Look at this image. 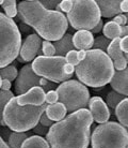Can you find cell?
I'll use <instances>...</instances> for the list:
<instances>
[{
	"instance_id": "1",
	"label": "cell",
	"mask_w": 128,
	"mask_h": 148,
	"mask_svg": "<svg viewBox=\"0 0 128 148\" xmlns=\"http://www.w3.org/2000/svg\"><path fill=\"white\" fill-rule=\"evenodd\" d=\"M91 112L87 108L68 114L49 128L45 138L50 148H88L91 142Z\"/></svg>"
},
{
	"instance_id": "2",
	"label": "cell",
	"mask_w": 128,
	"mask_h": 148,
	"mask_svg": "<svg viewBox=\"0 0 128 148\" xmlns=\"http://www.w3.org/2000/svg\"><path fill=\"white\" fill-rule=\"evenodd\" d=\"M17 16L46 41L56 42L66 34L68 21L62 12L45 9L39 0H26L17 5Z\"/></svg>"
},
{
	"instance_id": "3",
	"label": "cell",
	"mask_w": 128,
	"mask_h": 148,
	"mask_svg": "<svg viewBox=\"0 0 128 148\" xmlns=\"http://www.w3.org/2000/svg\"><path fill=\"white\" fill-rule=\"evenodd\" d=\"M114 73L113 61L106 52L99 49L87 51L85 58L79 62L75 70L78 81L92 88H99L110 84Z\"/></svg>"
},
{
	"instance_id": "4",
	"label": "cell",
	"mask_w": 128,
	"mask_h": 148,
	"mask_svg": "<svg viewBox=\"0 0 128 148\" xmlns=\"http://www.w3.org/2000/svg\"><path fill=\"white\" fill-rule=\"evenodd\" d=\"M46 106L47 103H44L41 106H22L17 102L16 97H14L4 108L3 120L5 126L13 132H27L40 122L41 116L45 113Z\"/></svg>"
},
{
	"instance_id": "5",
	"label": "cell",
	"mask_w": 128,
	"mask_h": 148,
	"mask_svg": "<svg viewBox=\"0 0 128 148\" xmlns=\"http://www.w3.org/2000/svg\"><path fill=\"white\" fill-rule=\"evenodd\" d=\"M22 43L17 24L0 12V69L10 66L18 57Z\"/></svg>"
},
{
	"instance_id": "6",
	"label": "cell",
	"mask_w": 128,
	"mask_h": 148,
	"mask_svg": "<svg viewBox=\"0 0 128 148\" xmlns=\"http://www.w3.org/2000/svg\"><path fill=\"white\" fill-rule=\"evenodd\" d=\"M91 145L92 148H127V130L115 121L98 125L91 134Z\"/></svg>"
},
{
	"instance_id": "7",
	"label": "cell",
	"mask_w": 128,
	"mask_h": 148,
	"mask_svg": "<svg viewBox=\"0 0 128 148\" xmlns=\"http://www.w3.org/2000/svg\"><path fill=\"white\" fill-rule=\"evenodd\" d=\"M102 15L96 1L93 0H76L74 1L72 11L66 18L73 29L93 30L102 19Z\"/></svg>"
},
{
	"instance_id": "8",
	"label": "cell",
	"mask_w": 128,
	"mask_h": 148,
	"mask_svg": "<svg viewBox=\"0 0 128 148\" xmlns=\"http://www.w3.org/2000/svg\"><path fill=\"white\" fill-rule=\"evenodd\" d=\"M58 92L59 102L65 105L67 113L87 108L90 101V91L88 87L77 79L66 81L56 88Z\"/></svg>"
},
{
	"instance_id": "9",
	"label": "cell",
	"mask_w": 128,
	"mask_h": 148,
	"mask_svg": "<svg viewBox=\"0 0 128 148\" xmlns=\"http://www.w3.org/2000/svg\"><path fill=\"white\" fill-rule=\"evenodd\" d=\"M66 63L65 57L62 56H37L31 62L32 70L39 76L55 84H62L72 79L73 75H67L63 68Z\"/></svg>"
},
{
	"instance_id": "10",
	"label": "cell",
	"mask_w": 128,
	"mask_h": 148,
	"mask_svg": "<svg viewBox=\"0 0 128 148\" xmlns=\"http://www.w3.org/2000/svg\"><path fill=\"white\" fill-rule=\"evenodd\" d=\"M48 83L49 81L35 74V72L32 70L31 63H27L20 69L18 76L15 79V92L17 93V96H20L35 86H40L42 88H44L47 86Z\"/></svg>"
},
{
	"instance_id": "11",
	"label": "cell",
	"mask_w": 128,
	"mask_h": 148,
	"mask_svg": "<svg viewBox=\"0 0 128 148\" xmlns=\"http://www.w3.org/2000/svg\"><path fill=\"white\" fill-rule=\"evenodd\" d=\"M42 38L37 34H31L22 41L17 60L19 62H31L42 51Z\"/></svg>"
},
{
	"instance_id": "12",
	"label": "cell",
	"mask_w": 128,
	"mask_h": 148,
	"mask_svg": "<svg viewBox=\"0 0 128 148\" xmlns=\"http://www.w3.org/2000/svg\"><path fill=\"white\" fill-rule=\"evenodd\" d=\"M89 111L91 112L93 120L99 125L105 123L110 118V108L100 97H92L89 101Z\"/></svg>"
},
{
	"instance_id": "13",
	"label": "cell",
	"mask_w": 128,
	"mask_h": 148,
	"mask_svg": "<svg viewBox=\"0 0 128 148\" xmlns=\"http://www.w3.org/2000/svg\"><path fill=\"white\" fill-rule=\"evenodd\" d=\"M45 98H46V92L45 90L40 86H35L28 90L26 93L17 96V102L19 105L25 106V105H34V106H41L43 105L45 102Z\"/></svg>"
},
{
	"instance_id": "14",
	"label": "cell",
	"mask_w": 128,
	"mask_h": 148,
	"mask_svg": "<svg viewBox=\"0 0 128 148\" xmlns=\"http://www.w3.org/2000/svg\"><path fill=\"white\" fill-rule=\"evenodd\" d=\"M94 37L92 31L78 30L73 34V44L76 51H90L93 49Z\"/></svg>"
},
{
	"instance_id": "15",
	"label": "cell",
	"mask_w": 128,
	"mask_h": 148,
	"mask_svg": "<svg viewBox=\"0 0 128 148\" xmlns=\"http://www.w3.org/2000/svg\"><path fill=\"white\" fill-rule=\"evenodd\" d=\"M110 86L112 90L128 97V67L123 71H115Z\"/></svg>"
},
{
	"instance_id": "16",
	"label": "cell",
	"mask_w": 128,
	"mask_h": 148,
	"mask_svg": "<svg viewBox=\"0 0 128 148\" xmlns=\"http://www.w3.org/2000/svg\"><path fill=\"white\" fill-rule=\"evenodd\" d=\"M96 3L99 8L100 15L106 18L115 17L116 15L121 14V1L120 0H97Z\"/></svg>"
},
{
	"instance_id": "17",
	"label": "cell",
	"mask_w": 128,
	"mask_h": 148,
	"mask_svg": "<svg viewBox=\"0 0 128 148\" xmlns=\"http://www.w3.org/2000/svg\"><path fill=\"white\" fill-rule=\"evenodd\" d=\"M45 114L47 115L49 119H51L54 122H58L65 118L66 114H67V110L63 103L57 102L55 104H47L46 110H45Z\"/></svg>"
},
{
	"instance_id": "18",
	"label": "cell",
	"mask_w": 128,
	"mask_h": 148,
	"mask_svg": "<svg viewBox=\"0 0 128 148\" xmlns=\"http://www.w3.org/2000/svg\"><path fill=\"white\" fill-rule=\"evenodd\" d=\"M54 45L56 47V55L65 57L67 53L75 49L73 44V34L66 32L60 40L54 42Z\"/></svg>"
},
{
	"instance_id": "19",
	"label": "cell",
	"mask_w": 128,
	"mask_h": 148,
	"mask_svg": "<svg viewBox=\"0 0 128 148\" xmlns=\"http://www.w3.org/2000/svg\"><path fill=\"white\" fill-rule=\"evenodd\" d=\"M102 34H104V37H106L110 41H113L115 39L121 38L122 27L120 25H117L116 23H114L113 21H110L104 25Z\"/></svg>"
},
{
	"instance_id": "20",
	"label": "cell",
	"mask_w": 128,
	"mask_h": 148,
	"mask_svg": "<svg viewBox=\"0 0 128 148\" xmlns=\"http://www.w3.org/2000/svg\"><path fill=\"white\" fill-rule=\"evenodd\" d=\"M115 117L119 122L125 128H128V98L122 100L114 110Z\"/></svg>"
},
{
	"instance_id": "21",
	"label": "cell",
	"mask_w": 128,
	"mask_h": 148,
	"mask_svg": "<svg viewBox=\"0 0 128 148\" xmlns=\"http://www.w3.org/2000/svg\"><path fill=\"white\" fill-rule=\"evenodd\" d=\"M20 148H50L46 138L40 135H32L29 136L22 145Z\"/></svg>"
},
{
	"instance_id": "22",
	"label": "cell",
	"mask_w": 128,
	"mask_h": 148,
	"mask_svg": "<svg viewBox=\"0 0 128 148\" xmlns=\"http://www.w3.org/2000/svg\"><path fill=\"white\" fill-rule=\"evenodd\" d=\"M120 43H121V38L111 41V43L109 44L108 49H107V54H108V56L111 58V60L113 62H115V61H117V60H120L125 57V54L122 52L121 49Z\"/></svg>"
},
{
	"instance_id": "23",
	"label": "cell",
	"mask_w": 128,
	"mask_h": 148,
	"mask_svg": "<svg viewBox=\"0 0 128 148\" xmlns=\"http://www.w3.org/2000/svg\"><path fill=\"white\" fill-rule=\"evenodd\" d=\"M28 137L29 134L27 132H11L7 138V144L11 148H20Z\"/></svg>"
},
{
	"instance_id": "24",
	"label": "cell",
	"mask_w": 128,
	"mask_h": 148,
	"mask_svg": "<svg viewBox=\"0 0 128 148\" xmlns=\"http://www.w3.org/2000/svg\"><path fill=\"white\" fill-rule=\"evenodd\" d=\"M14 98V93L11 90H0V126L4 127L5 122L3 120V111L9 101Z\"/></svg>"
},
{
	"instance_id": "25",
	"label": "cell",
	"mask_w": 128,
	"mask_h": 148,
	"mask_svg": "<svg viewBox=\"0 0 128 148\" xmlns=\"http://www.w3.org/2000/svg\"><path fill=\"white\" fill-rule=\"evenodd\" d=\"M17 5L18 4L15 0H3V3L1 7L7 17L13 19L17 16Z\"/></svg>"
},
{
	"instance_id": "26",
	"label": "cell",
	"mask_w": 128,
	"mask_h": 148,
	"mask_svg": "<svg viewBox=\"0 0 128 148\" xmlns=\"http://www.w3.org/2000/svg\"><path fill=\"white\" fill-rule=\"evenodd\" d=\"M126 97L121 95V93L116 92V91H110L108 92L107 95V98H106V103L108 105V108H111V110H115V108L117 106V104L120 103L122 100H124Z\"/></svg>"
},
{
	"instance_id": "27",
	"label": "cell",
	"mask_w": 128,
	"mask_h": 148,
	"mask_svg": "<svg viewBox=\"0 0 128 148\" xmlns=\"http://www.w3.org/2000/svg\"><path fill=\"white\" fill-rule=\"evenodd\" d=\"M19 71H17V68L10 64L7 67L0 69V76L2 77V79H9V81H15L17 76H18Z\"/></svg>"
},
{
	"instance_id": "28",
	"label": "cell",
	"mask_w": 128,
	"mask_h": 148,
	"mask_svg": "<svg viewBox=\"0 0 128 148\" xmlns=\"http://www.w3.org/2000/svg\"><path fill=\"white\" fill-rule=\"evenodd\" d=\"M111 43V41L109 39H107L106 37L104 36H100V37L95 38L94 40V45H93V49H99V51H102V52H106L108 49V46Z\"/></svg>"
},
{
	"instance_id": "29",
	"label": "cell",
	"mask_w": 128,
	"mask_h": 148,
	"mask_svg": "<svg viewBox=\"0 0 128 148\" xmlns=\"http://www.w3.org/2000/svg\"><path fill=\"white\" fill-rule=\"evenodd\" d=\"M42 52L44 56H56V47L54 43L44 40L42 42Z\"/></svg>"
},
{
	"instance_id": "30",
	"label": "cell",
	"mask_w": 128,
	"mask_h": 148,
	"mask_svg": "<svg viewBox=\"0 0 128 148\" xmlns=\"http://www.w3.org/2000/svg\"><path fill=\"white\" fill-rule=\"evenodd\" d=\"M65 59L67 63H70V64H72L74 67H77L79 64V62H80L79 59H78V51L73 49V51L68 52L65 55Z\"/></svg>"
},
{
	"instance_id": "31",
	"label": "cell",
	"mask_w": 128,
	"mask_h": 148,
	"mask_svg": "<svg viewBox=\"0 0 128 148\" xmlns=\"http://www.w3.org/2000/svg\"><path fill=\"white\" fill-rule=\"evenodd\" d=\"M74 7V1L73 0H62L60 4H59V8H60V10L62 12L63 14L64 13H70L72 11V9Z\"/></svg>"
},
{
	"instance_id": "32",
	"label": "cell",
	"mask_w": 128,
	"mask_h": 148,
	"mask_svg": "<svg viewBox=\"0 0 128 148\" xmlns=\"http://www.w3.org/2000/svg\"><path fill=\"white\" fill-rule=\"evenodd\" d=\"M45 102L47 104H55L59 102V96L58 92L56 90H50L46 92V98H45Z\"/></svg>"
},
{
	"instance_id": "33",
	"label": "cell",
	"mask_w": 128,
	"mask_h": 148,
	"mask_svg": "<svg viewBox=\"0 0 128 148\" xmlns=\"http://www.w3.org/2000/svg\"><path fill=\"white\" fill-rule=\"evenodd\" d=\"M61 1H58V0H44V1H41L42 5L47 9V10H56V8L60 4Z\"/></svg>"
},
{
	"instance_id": "34",
	"label": "cell",
	"mask_w": 128,
	"mask_h": 148,
	"mask_svg": "<svg viewBox=\"0 0 128 148\" xmlns=\"http://www.w3.org/2000/svg\"><path fill=\"white\" fill-rule=\"evenodd\" d=\"M112 21H113L114 23H116L117 25H120L121 27L126 26V25H127V17H126V15L123 14V13L116 15L115 17H113Z\"/></svg>"
},
{
	"instance_id": "35",
	"label": "cell",
	"mask_w": 128,
	"mask_h": 148,
	"mask_svg": "<svg viewBox=\"0 0 128 148\" xmlns=\"http://www.w3.org/2000/svg\"><path fill=\"white\" fill-rule=\"evenodd\" d=\"M48 130H49V129H48L47 127H44L43 125H41L40 122H39L37 126L33 128V131H34L37 135H40V136H42V135H45V136H46Z\"/></svg>"
},
{
	"instance_id": "36",
	"label": "cell",
	"mask_w": 128,
	"mask_h": 148,
	"mask_svg": "<svg viewBox=\"0 0 128 148\" xmlns=\"http://www.w3.org/2000/svg\"><path fill=\"white\" fill-rule=\"evenodd\" d=\"M40 123L41 125H43L44 127H47V128H50L55 122L52 121L51 119H49V117H48L47 115L45 114H43L42 116H41V119H40Z\"/></svg>"
},
{
	"instance_id": "37",
	"label": "cell",
	"mask_w": 128,
	"mask_h": 148,
	"mask_svg": "<svg viewBox=\"0 0 128 148\" xmlns=\"http://www.w3.org/2000/svg\"><path fill=\"white\" fill-rule=\"evenodd\" d=\"M122 52L124 53L125 55L128 54V37L121 38V43H120Z\"/></svg>"
},
{
	"instance_id": "38",
	"label": "cell",
	"mask_w": 128,
	"mask_h": 148,
	"mask_svg": "<svg viewBox=\"0 0 128 148\" xmlns=\"http://www.w3.org/2000/svg\"><path fill=\"white\" fill-rule=\"evenodd\" d=\"M63 70H64V72H65L67 75H74V73H75V70H76V67H74V66H72V64H70V63L66 62L65 64H64Z\"/></svg>"
},
{
	"instance_id": "39",
	"label": "cell",
	"mask_w": 128,
	"mask_h": 148,
	"mask_svg": "<svg viewBox=\"0 0 128 148\" xmlns=\"http://www.w3.org/2000/svg\"><path fill=\"white\" fill-rule=\"evenodd\" d=\"M11 87H12V83L11 81H9V79H2V83H1V89L0 90H11Z\"/></svg>"
},
{
	"instance_id": "40",
	"label": "cell",
	"mask_w": 128,
	"mask_h": 148,
	"mask_svg": "<svg viewBox=\"0 0 128 148\" xmlns=\"http://www.w3.org/2000/svg\"><path fill=\"white\" fill-rule=\"evenodd\" d=\"M120 8H121V12L123 14H127L128 13V0H122L121 4H120Z\"/></svg>"
},
{
	"instance_id": "41",
	"label": "cell",
	"mask_w": 128,
	"mask_h": 148,
	"mask_svg": "<svg viewBox=\"0 0 128 148\" xmlns=\"http://www.w3.org/2000/svg\"><path fill=\"white\" fill-rule=\"evenodd\" d=\"M102 28H104V23H102V21L96 25L95 28L92 30V34H99L102 30Z\"/></svg>"
},
{
	"instance_id": "42",
	"label": "cell",
	"mask_w": 128,
	"mask_h": 148,
	"mask_svg": "<svg viewBox=\"0 0 128 148\" xmlns=\"http://www.w3.org/2000/svg\"><path fill=\"white\" fill-rule=\"evenodd\" d=\"M85 56H87V51H78V59H79V61H82L85 58Z\"/></svg>"
},
{
	"instance_id": "43",
	"label": "cell",
	"mask_w": 128,
	"mask_h": 148,
	"mask_svg": "<svg viewBox=\"0 0 128 148\" xmlns=\"http://www.w3.org/2000/svg\"><path fill=\"white\" fill-rule=\"evenodd\" d=\"M124 37H128V25H126V26H123V27H122V34H121V38H124Z\"/></svg>"
},
{
	"instance_id": "44",
	"label": "cell",
	"mask_w": 128,
	"mask_h": 148,
	"mask_svg": "<svg viewBox=\"0 0 128 148\" xmlns=\"http://www.w3.org/2000/svg\"><path fill=\"white\" fill-rule=\"evenodd\" d=\"M0 148H11L10 146H9V144L7 143H5L4 142V140L2 138V136L0 135Z\"/></svg>"
},
{
	"instance_id": "45",
	"label": "cell",
	"mask_w": 128,
	"mask_h": 148,
	"mask_svg": "<svg viewBox=\"0 0 128 148\" xmlns=\"http://www.w3.org/2000/svg\"><path fill=\"white\" fill-rule=\"evenodd\" d=\"M1 83H2V77L0 76V89H1Z\"/></svg>"
},
{
	"instance_id": "46",
	"label": "cell",
	"mask_w": 128,
	"mask_h": 148,
	"mask_svg": "<svg viewBox=\"0 0 128 148\" xmlns=\"http://www.w3.org/2000/svg\"><path fill=\"white\" fill-rule=\"evenodd\" d=\"M2 3H3V0H0V5H2Z\"/></svg>"
},
{
	"instance_id": "47",
	"label": "cell",
	"mask_w": 128,
	"mask_h": 148,
	"mask_svg": "<svg viewBox=\"0 0 128 148\" xmlns=\"http://www.w3.org/2000/svg\"><path fill=\"white\" fill-rule=\"evenodd\" d=\"M125 57H126V59H127V62H128V54H126V55H125Z\"/></svg>"
},
{
	"instance_id": "48",
	"label": "cell",
	"mask_w": 128,
	"mask_h": 148,
	"mask_svg": "<svg viewBox=\"0 0 128 148\" xmlns=\"http://www.w3.org/2000/svg\"><path fill=\"white\" fill-rule=\"evenodd\" d=\"M125 15H126V17H127V24H128V13L127 14H125Z\"/></svg>"
},
{
	"instance_id": "49",
	"label": "cell",
	"mask_w": 128,
	"mask_h": 148,
	"mask_svg": "<svg viewBox=\"0 0 128 148\" xmlns=\"http://www.w3.org/2000/svg\"><path fill=\"white\" fill-rule=\"evenodd\" d=\"M126 130H127V133H128V128H126Z\"/></svg>"
},
{
	"instance_id": "50",
	"label": "cell",
	"mask_w": 128,
	"mask_h": 148,
	"mask_svg": "<svg viewBox=\"0 0 128 148\" xmlns=\"http://www.w3.org/2000/svg\"><path fill=\"white\" fill-rule=\"evenodd\" d=\"M127 148H128V147H127Z\"/></svg>"
}]
</instances>
